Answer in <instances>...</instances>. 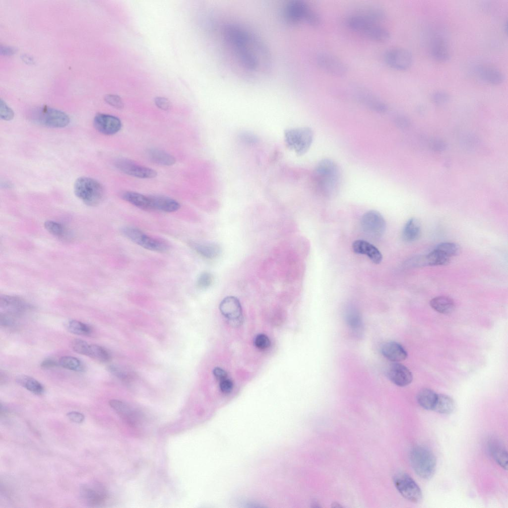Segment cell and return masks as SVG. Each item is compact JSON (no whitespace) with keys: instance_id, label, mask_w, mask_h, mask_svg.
Listing matches in <instances>:
<instances>
[{"instance_id":"6da1fadb","label":"cell","mask_w":508,"mask_h":508,"mask_svg":"<svg viewBox=\"0 0 508 508\" xmlns=\"http://www.w3.org/2000/svg\"><path fill=\"white\" fill-rule=\"evenodd\" d=\"M220 34L231 58L246 75L255 77L269 71V51L253 32L238 23L228 22L221 25Z\"/></svg>"},{"instance_id":"7a4b0ae2","label":"cell","mask_w":508,"mask_h":508,"mask_svg":"<svg viewBox=\"0 0 508 508\" xmlns=\"http://www.w3.org/2000/svg\"><path fill=\"white\" fill-rule=\"evenodd\" d=\"M313 179L317 190L326 197L336 193L341 183V173L338 165L333 161L324 159L316 166Z\"/></svg>"},{"instance_id":"3957f363","label":"cell","mask_w":508,"mask_h":508,"mask_svg":"<svg viewBox=\"0 0 508 508\" xmlns=\"http://www.w3.org/2000/svg\"><path fill=\"white\" fill-rule=\"evenodd\" d=\"M409 459L416 474L424 479L431 478L436 471V458L427 447L417 445L413 447L409 454Z\"/></svg>"},{"instance_id":"277c9868","label":"cell","mask_w":508,"mask_h":508,"mask_svg":"<svg viewBox=\"0 0 508 508\" xmlns=\"http://www.w3.org/2000/svg\"><path fill=\"white\" fill-rule=\"evenodd\" d=\"M73 189L75 195L89 206H95L100 203L104 195L103 186L89 177L78 178L74 183Z\"/></svg>"},{"instance_id":"5b68a950","label":"cell","mask_w":508,"mask_h":508,"mask_svg":"<svg viewBox=\"0 0 508 508\" xmlns=\"http://www.w3.org/2000/svg\"><path fill=\"white\" fill-rule=\"evenodd\" d=\"M346 24L352 30L375 41L385 42L390 37V33L386 28L366 19L358 14L349 17Z\"/></svg>"},{"instance_id":"8992f818","label":"cell","mask_w":508,"mask_h":508,"mask_svg":"<svg viewBox=\"0 0 508 508\" xmlns=\"http://www.w3.org/2000/svg\"><path fill=\"white\" fill-rule=\"evenodd\" d=\"M313 130L308 127L287 129L284 133L286 146L293 150L297 155L305 154L310 149L313 140Z\"/></svg>"},{"instance_id":"52a82bcc","label":"cell","mask_w":508,"mask_h":508,"mask_svg":"<svg viewBox=\"0 0 508 508\" xmlns=\"http://www.w3.org/2000/svg\"><path fill=\"white\" fill-rule=\"evenodd\" d=\"M32 120L44 126L62 128L68 126L70 122L69 116L64 112L48 106H42L34 109L31 113Z\"/></svg>"},{"instance_id":"ba28073f","label":"cell","mask_w":508,"mask_h":508,"mask_svg":"<svg viewBox=\"0 0 508 508\" xmlns=\"http://www.w3.org/2000/svg\"><path fill=\"white\" fill-rule=\"evenodd\" d=\"M121 231L127 239L146 250L163 253L168 249V245L164 241L148 236L137 228L125 226Z\"/></svg>"},{"instance_id":"9c48e42d","label":"cell","mask_w":508,"mask_h":508,"mask_svg":"<svg viewBox=\"0 0 508 508\" xmlns=\"http://www.w3.org/2000/svg\"><path fill=\"white\" fill-rule=\"evenodd\" d=\"M394 485L399 493L406 500L419 503L422 499V493L416 482L408 474L400 472L393 478Z\"/></svg>"},{"instance_id":"30bf717a","label":"cell","mask_w":508,"mask_h":508,"mask_svg":"<svg viewBox=\"0 0 508 508\" xmlns=\"http://www.w3.org/2000/svg\"><path fill=\"white\" fill-rule=\"evenodd\" d=\"M363 230L374 237L382 236L385 230V221L381 214L376 210H370L363 214L361 220Z\"/></svg>"},{"instance_id":"8fae6325","label":"cell","mask_w":508,"mask_h":508,"mask_svg":"<svg viewBox=\"0 0 508 508\" xmlns=\"http://www.w3.org/2000/svg\"><path fill=\"white\" fill-rule=\"evenodd\" d=\"M219 309L232 326H239L242 323V309L236 297L232 296L225 297L220 303Z\"/></svg>"},{"instance_id":"7c38bea8","label":"cell","mask_w":508,"mask_h":508,"mask_svg":"<svg viewBox=\"0 0 508 508\" xmlns=\"http://www.w3.org/2000/svg\"><path fill=\"white\" fill-rule=\"evenodd\" d=\"M116 167L124 173L141 179L155 178L157 172L154 169L145 167L126 158H120L115 162Z\"/></svg>"},{"instance_id":"4fadbf2b","label":"cell","mask_w":508,"mask_h":508,"mask_svg":"<svg viewBox=\"0 0 508 508\" xmlns=\"http://www.w3.org/2000/svg\"><path fill=\"white\" fill-rule=\"evenodd\" d=\"M384 61L390 67L398 70H405L409 68L412 64L413 57L411 53L406 49L394 48L388 50L384 54Z\"/></svg>"},{"instance_id":"5bb4252c","label":"cell","mask_w":508,"mask_h":508,"mask_svg":"<svg viewBox=\"0 0 508 508\" xmlns=\"http://www.w3.org/2000/svg\"><path fill=\"white\" fill-rule=\"evenodd\" d=\"M310 6L301 0H292L288 1L283 6L282 15L288 22L291 24H298L305 19Z\"/></svg>"},{"instance_id":"9a60e30c","label":"cell","mask_w":508,"mask_h":508,"mask_svg":"<svg viewBox=\"0 0 508 508\" xmlns=\"http://www.w3.org/2000/svg\"><path fill=\"white\" fill-rule=\"evenodd\" d=\"M316 60L318 65L323 70L331 75L341 76L347 72L346 64L338 58L329 53H319Z\"/></svg>"},{"instance_id":"2e32d148","label":"cell","mask_w":508,"mask_h":508,"mask_svg":"<svg viewBox=\"0 0 508 508\" xmlns=\"http://www.w3.org/2000/svg\"><path fill=\"white\" fill-rule=\"evenodd\" d=\"M93 125L99 132L108 135L118 133L122 128V122L118 117L106 114H97L93 119Z\"/></svg>"},{"instance_id":"e0dca14e","label":"cell","mask_w":508,"mask_h":508,"mask_svg":"<svg viewBox=\"0 0 508 508\" xmlns=\"http://www.w3.org/2000/svg\"><path fill=\"white\" fill-rule=\"evenodd\" d=\"M387 375L391 382L401 387L408 385L413 380L410 370L405 366L396 362L388 367Z\"/></svg>"},{"instance_id":"ac0fdd59","label":"cell","mask_w":508,"mask_h":508,"mask_svg":"<svg viewBox=\"0 0 508 508\" xmlns=\"http://www.w3.org/2000/svg\"><path fill=\"white\" fill-rule=\"evenodd\" d=\"M110 406L129 425L134 427L140 422L139 414L128 404L117 399L109 401Z\"/></svg>"},{"instance_id":"d6986e66","label":"cell","mask_w":508,"mask_h":508,"mask_svg":"<svg viewBox=\"0 0 508 508\" xmlns=\"http://www.w3.org/2000/svg\"><path fill=\"white\" fill-rule=\"evenodd\" d=\"M0 308L4 313L15 316L29 309L30 306L19 297L3 295L0 298Z\"/></svg>"},{"instance_id":"ffe728a7","label":"cell","mask_w":508,"mask_h":508,"mask_svg":"<svg viewBox=\"0 0 508 508\" xmlns=\"http://www.w3.org/2000/svg\"><path fill=\"white\" fill-rule=\"evenodd\" d=\"M358 100L369 109L379 112L384 113L387 110L386 104L372 92L364 88H357L354 91Z\"/></svg>"},{"instance_id":"44dd1931","label":"cell","mask_w":508,"mask_h":508,"mask_svg":"<svg viewBox=\"0 0 508 508\" xmlns=\"http://www.w3.org/2000/svg\"><path fill=\"white\" fill-rule=\"evenodd\" d=\"M81 495L84 500L91 505L102 504L107 499L105 489L99 484H87L81 489Z\"/></svg>"},{"instance_id":"7402d4cb","label":"cell","mask_w":508,"mask_h":508,"mask_svg":"<svg viewBox=\"0 0 508 508\" xmlns=\"http://www.w3.org/2000/svg\"><path fill=\"white\" fill-rule=\"evenodd\" d=\"M352 247L354 253L366 255L374 263L379 264L382 260V256L380 251L366 241L356 240L353 243Z\"/></svg>"},{"instance_id":"603a6c76","label":"cell","mask_w":508,"mask_h":508,"mask_svg":"<svg viewBox=\"0 0 508 508\" xmlns=\"http://www.w3.org/2000/svg\"><path fill=\"white\" fill-rule=\"evenodd\" d=\"M476 72L481 80L491 85H499L505 79L503 73L499 69L489 65H479Z\"/></svg>"},{"instance_id":"cb8c5ba5","label":"cell","mask_w":508,"mask_h":508,"mask_svg":"<svg viewBox=\"0 0 508 508\" xmlns=\"http://www.w3.org/2000/svg\"><path fill=\"white\" fill-rule=\"evenodd\" d=\"M382 354L387 359L393 362H401L407 357L406 351L399 343L390 341L384 344L381 349Z\"/></svg>"},{"instance_id":"d4e9b609","label":"cell","mask_w":508,"mask_h":508,"mask_svg":"<svg viewBox=\"0 0 508 508\" xmlns=\"http://www.w3.org/2000/svg\"><path fill=\"white\" fill-rule=\"evenodd\" d=\"M433 58L439 62H445L449 59L450 53L446 40L442 37H435L432 41L430 48Z\"/></svg>"},{"instance_id":"484cf974","label":"cell","mask_w":508,"mask_h":508,"mask_svg":"<svg viewBox=\"0 0 508 508\" xmlns=\"http://www.w3.org/2000/svg\"><path fill=\"white\" fill-rule=\"evenodd\" d=\"M190 246L198 254L207 259L216 258L221 253L220 246L215 243L191 242Z\"/></svg>"},{"instance_id":"4316f807","label":"cell","mask_w":508,"mask_h":508,"mask_svg":"<svg viewBox=\"0 0 508 508\" xmlns=\"http://www.w3.org/2000/svg\"><path fill=\"white\" fill-rule=\"evenodd\" d=\"M152 210L165 212H173L178 210L180 204L175 199L162 195H150Z\"/></svg>"},{"instance_id":"83f0119b","label":"cell","mask_w":508,"mask_h":508,"mask_svg":"<svg viewBox=\"0 0 508 508\" xmlns=\"http://www.w3.org/2000/svg\"><path fill=\"white\" fill-rule=\"evenodd\" d=\"M121 196L124 200L140 209L152 210L150 196L132 191H125L121 193Z\"/></svg>"},{"instance_id":"f1b7e54d","label":"cell","mask_w":508,"mask_h":508,"mask_svg":"<svg viewBox=\"0 0 508 508\" xmlns=\"http://www.w3.org/2000/svg\"><path fill=\"white\" fill-rule=\"evenodd\" d=\"M488 449L489 453L503 468L507 470L508 468V453L505 447L497 440H492L489 443Z\"/></svg>"},{"instance_id":"f546056e","label":"cell","mask_w":508,"mask_h":508,"mask_svg":"<svg viewBox=\"0 0 508 508\" xmlns=\"http://www.w3.org/2000/svg\"><path fill=\"white\" fill-rule=\"evenodd\" d=\"M421 233V226L420 221L416 218L409 219L404 225L402 238L404 241L412 242L417 240Z\"/></svg>"},{"instance_id":"4dcf8cb0","label":"cell","mask_w":508,"mask_h":508,"mask_svg":"<svg viewBox=\"0 0 508 508\" xmlns=\"http://www.w3.org/2000/svg\"><path fill=\"white\" fill-rule=\"evenodd\" d=\"M149 160L163 166H171L176 163L175 158L170 153L159 149H151L147 152Z\"/></svg>"},{"instance_id":"1f68e13d","label":"cell","mask_w":508,"mask_h":508,"mask_svg":"<svg viewBox=\"0 0 508 508\" xmlns=\"http://www.w3.org/2000/svg\"><path fill=\"white\" fill-rule=\"evenodd\" d=\"M430 305L436 311L443 314L452 313L455 308L453 301L446 296H438L433 298L430 301Z\"/></svg>"},{"instance_id":"d6a6232c","label":"cell","mask_w":508,"mask_h":508,"mask_svg":"<svg viewBox=\"0 0 508 508\" xmlns=\"http://www.w3.org/2000/svg\"><path fill=\"white\" fill-rule=\"evenodd\" d=\"M455 406V402L450 396L438 394L433 410L440 414H449L453 411Z\"/></svg>"},{"instance_id":"836d02e7","label":"cell","mask_w":508,"mask_h":508,"mask_svg":"<svg viewBox=\"0 0 508 508\" xmlns=\"http://www.w3.org/2000/svg\"><path fill=\"white\" fill-rule=\"evenodd\" d=\"M437 395L438 394L432 389L423 388L417 394V401L419 405L424 409L433 410Z\"/></svg>"},{"instance_id":"e575fe53","label":"cell","mask_w":508,"mask_h":508,"mask_svg":"<svg viewBox=\"0 0 508 508\" xmlns=\"http://www.w3.org/2000/svg\"><path fill=\"white\" fill-rule=\"evenodd\" d=\"M424 256L426 266L446 265L449 262L451 259L436 248L428 254Z\"/></svg>"},{"instance_id":"d590c367","label":"cell","mask_w":508,"mask_h":508,"mask_svg":"<svg viewBox=\"0 0 508 508\" xmlns=\"http://www.w3.org/2000/svg\"><path fill=\"white\" fill-rule=\"evenodd\" d=\"M345 319L348 326L354 332H359L362 327L361 316L356 308L350 307L346 311Z\"/></svg>"},{"instance_id":"8d00e7d4","label":"cell","mask_w":508,"mask_h":508,"mask_svg":"<svg viewBox=\"0 0 508 508\" xmlns=\"http://www.w3.org/2000/svg\"><path fill=\"white\" fill-rule=\"evenodd\" d=\"M358 14L371 22L376 23L384 19L385 16V12L382 9L375 6L366 8Z\"/></svg>"},{"instance_id":"74e56055","label":"cell","mask_w":508,"mask_h":508,"mask_svg":"<svg viewBox=\"0 0 508 508\" xmlns=\"http://www.w3.org/2000/svg\"><path fill=\"white\" fill-rule=\"evenodd\" d=\"M59 364L62 367L68 370L82 372L84 370L83 363L78 358L70 356L61 357L59 360Z\"/></svg>"},{"instance_id":"f35d334b","label":"cell","mask_w":508,"mask_h":508,"mask_svg":"<svg viewBox=\"0 0 508 508\" xmlns=\"http://www.w3.org/2000/svg\"><path fill=\"white\" fill-rule=\"evenodd\" d=\"M18 382L30 392L40 395L44 392V388L42 384L32 378L24 376L20 377Z\"/></svg>"},{"instance_id":"ab89813d","label":"cell","mask_w":508,"mask_h":508,"mask_svg":"<svg viewBox=\"0 0 508 508\" xmlns=\"http://www.w3.org/2000/svg\"><path fill=\"white\" fill-rule=\"evenodd\" d=\"M87 356L102 362H108L111 355L103 347L96 344H90Z\"/></svg>"},{"instance_id":"60d3db41","label":"cell","mask_w":508,"mask_h":508,"mask_svg":"<svg viewBox=\"0 0 508 508\" xmlns=\"http://www.w3.org/2000/svg\"><path fill=\"white\" fill-rule=\"evenodd\" d=\"M67 327L70 332L79 335H89L92 331L90 326L75 319L68 321Z\"/></svg>"},{"instance_id":"b9f144b4","label":"cell","mask_w":508,"mask_h":508,"mask_svg":"<svg viewBox=\"0 0 508 508\" xmlns=\"http://www.w3.org/2000/svg\"><path fill=\"white\" fill-rule=\"evenodd\" d=\"M436 249L440 251L443 253L451 258L458 254L460 251L459 246L452 242H444L438 245Z\"/></svg>"},{"instance_id":"7bdbcfd3","label":"cell","mask_w":508,"mask_h":508,"mask_svg":"<svg viewBox=\"0 0 508 508\" xmlns=\"http://www.w3.org/2000/svg\"><path fill=\"white\" fill-rule=\"evenodd\" d=\"M44 227L49 233L55 236L62 237L64 235V227L59 222L48 220L45 222Z\"/></svg>"},{"instance_id":"ee69618b","label":"cell","mask_w":508,"mask_h":508,"mask_svg":"<svg viewBox=\"0 0 508 508\" xmlns=\"http://www.w3.org/2000/svg\"><path fill=\"white\" fill-rule=\"evenodd\" d=\"M214 281L213 275L208 272L201 273L196 280V286L200 289H206L211 286Z\"/></svg>"},{"instance_id":"f6af8a7d","label":"cell","mask_w":508,"mask_h":508,"mask_svg":"<svg viewBox=\"0 0 508 508\" xmlns=\"http://www.w3.org/2000/svg\"><path fill=\"white\" fill-rule=\"evenodd\" d=\"M71 348L78 354L87 356L89 345L85 341L80 339H74L71 342Z\"/></svg>"},{"instance_id":"bcb514c9","label":"cell","mask_w":508,"mask_h":508,"mask_svg":"<svg viewBox=\"0 0 508 508\" xmlns=\"http://www.w3.org/2000/svg\"><path fill=\"white\" fill-rule=\"evenodd\" d=\"M109 370L112 374L123 381H129L131 378V374L129 372L116 366H109Z\"/></svg>"},{"instance_id":"7dc6e473","label":"cell","mask_w":508,"mask_h":508,"mask_svg":"<svg viewBox=\"0 0 508 508\" xmlns=\"http://www.w3.org/2000/svg\"><path fill=\"white\" fill-rule=\"evenodd\" d=\"M14 116L13 110L6 104V103L0 99V117L4 121L11 120Z\"/></svg>"},{"instance_id":"c3c4849f","label":"cell","mask_w":508,"mask_h":508,"mask_svg":"<svg viewBox=\"0 0 508 508\" xmlns=\"http://www.w3.org/2000/svg\"><path fill=\"white\" fill-rule=\"evenodd\" d=\"M104 100L106 103L116 109H122L124 108V105L122 99L117 95L107 94L104 97Z\"/></svg>"},{"instance_id":"681fc988","label":"cell","mask_w":508,"mask_h":508,"mask_svg":"<svg viewBox=\"0 0 508 508\" xmlns=\"http://www.w3.org/2000/svg\"><path fill=\"white\" fill-rule=\"evenodd\" d=\"M255 347L259 349L263 350L268 348L270 345V341L268 337L265 334H258L254 340Z\"/></svg>"},{"instance_id":"f907efd6","label":"cell","mask_w":508,"mask_h":508,"mask_svg":"<svg viewBox=\"0 0 508 508\" xmlns=\"http://www.w3.org/2000/svg\"><path fill=\"white\" fill-rule=\"evenodd\" d=\"M432 99L436 104L441 105L448 102L449 96L447 92L444 91H437L433 93Z\"/></svg>"},{"instance_id":"816d5d0a","label":"cell","mask_w":508,"mask_h":508,"mask_svg":"<svg viewBox=\"0 0 508 508\" xmlns=\"http://www.w3.org/2000/svg\"><path fill=\"white\" fill-rule=\"evenodd\" d=\"M14 315L6 314V313H1L0 316V323L1 325L3 326H11L15 324V319H14Z\"/></svg>"},{"instance_id":"f5cc1de1","label":"cell","mask_w":508,"mask_h":508,"mask_svg":"<svg viewBox=\"0 0 508 508\" xmlns=\"http://www.w3.org/2000/svg\"><path fill=\"white\" fill-rule=\"evenodd\" d=\"M156 106L161 110L167 111L170 109L171 105L168 99L162 97H157L154 99Z\"/></svg>"},{"instance_id":"db71d44e","label":"cell","mask_w":508,"mask_h":508,"mask_svg":"<svg viewBox=\"0 0 508 508\" xmlns=\"http://www.w3.org/2000/svg\"><path fill=\"white\" fill-rule=\"evenodd\" d=\"M219 386L221 391L223 393L227 394L230 393L232 391L233 387V384L231 380L226 379L220 381Z\"/></svg>"},{"instance_id":"11a10c76","label":"cell","mask_w":508,"mask_h":508,"mask_svg":"<svg viewBox=\"0 0 508 508\" xmlns=\"http://www.w3.org/2000/svg\"><path fill=\"white\" fill-rule=\"evenodd\" d=\"M68 419L76 423H81L84 420V416L81 413L76 411H72L67 414Z\"/></svg>"},{"instance_id":"9f6ffc18","label":"cell","mask_w":508,"mask_h":508,"mask_svg":"<svg viewBox=\"0 0 508 508\" xmlns=\"http://www.w3.org/2000/svg\"><path fill=\"white\" fill-rule=\"evenodd\" d=\"M213 374L215 378L220 381L227 379V374L222 369L216 367L214 369Z\"/></svg>"},{"instance_id":"6f0895ef","label":"cell","mask_w":508,"mask_h":508,"mask_svg":"<svg viewBox=\"0 0 508 508\" xmlns=\"http://www.w3.org/2000/svg\"><path fill=\"white\" fill-rule=\"evenodd\" d=\"M58 364L59 362L55 361L53 359H47L41 362V367L44 369H49L56 367Z\"/></svg>"},{"instance_id":"680465c9","label":"cell","mask_w":508,"mask_h":508,"mask_svg":"<svg viewBox=\"0 0 508 508\" xmlns=\"http://www.w3.org/2000/svg\"><path fill=\"white\" fill-rule=\"evenodd\" d=\"M16 51L15 48L9 46H1L0 53L3 55L9 56L13 55Z\"/></svg>"},{"instance_id":"91938a15","label":"cell","mask_w":508,"mask_h":508,"mask_svg":"<svg viewBox=\"0 0 508 508\" xmlns=\"http://www.w3.org/2000/svg\"><path fill=\"white\" fill-rule=\"evenodd\" d=\"M241 137H242L245 141H247L249 142L250 141V142H252L256 140V138L254 137V135L250 134L244 133Z\"/></svg>"}]
</instances>
